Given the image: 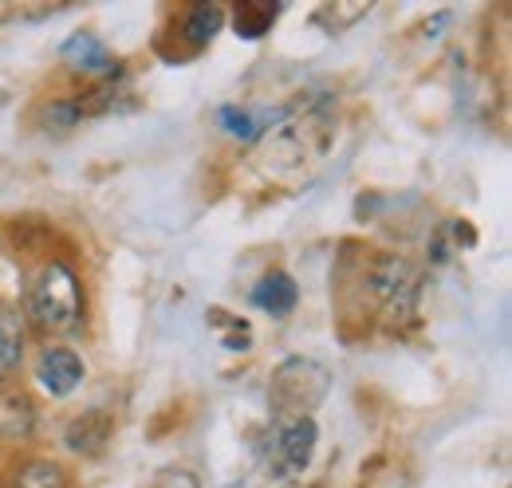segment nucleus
Here are the masks:
<instances>
[{
  "label": "nucleus",
  "mask_w": 512,
  "mask_h": 488,
  "mask_svg": "<svg viewBox=\"0 0 512 488\" xmlns=\"http://www.w3.org/2000/svg\"><path fill=\"white\" fill-rule=\"evenodd\" d=\"M32 402L24 398V394H8L4 402H0V429L8 433V437H28L32 433Z\"/></svg>",
  "instance_id": "9b49d317"
},
{
  "label": "nucleus",
  "mask_w": 512,
  "mask_h": 488,
  "mask_svg": "<svg viewBox=\"0 0 512 488\" xmlns=\"http://www.w3.org/2000/svg\"><path fill=\"white\" fill-rule=\"evenodd\" d=\"M36 378L52 398H67L83 382V359L75 351H67V347H48L36 359Z\"/></svg>",
  "instance_id": "39448f33"
},
{
  "label": "nucleus",
  "mask_w": 512,
  "mask_h": 488,
  "mask_svg": "<svg viewBox=\"0 0 512 488\" xmlns=\"http://www.w3.org/2000/svg\"><path fill=\"white\" fill-rule=\"evenodd\" d=\"M367 292L386 311V319H410L418 304V272L410 268V260L383 252L367 268Z\"/></svg>",
  "instance_id": "7ed1b4c3"
},
{
  "label": "nucleus",
  "mask_w": 512,
  "mask_h": 488,
  "mask_svg": "<svg viewBox=\"0 0 512 488\" xmlns=\"http://www.w3.org/2000/svg\"><path fill=\"white\" fill-rule=\"evenodd\" d=\"M24 363V323L16 311H0V382Z\"/></svg>",
  "instance_id": "1a4fd4ad"
},
{
  "label": "nucleus",
  "mask_w": 512,
  "mask_h": 488,
  "mask_svg": "<svg viewBox=\"0 0 512 488\" xmlns=\"http://www.w3.org/2000/svg\"><path fill=\"white\" fill-rule=\"evenodd\" d=\"M276 4H241L237 12H233V24H237V36H245V40H256V36H264L268 28H272V20H276Z\"/></svg>",
  "instance_id": "f8f14e48"
},
{
  "label": "nucleus",
  "mask_w": 512,
  "mask_h": 488,
  "mask_svg": "<svg viewBox=\"0 0 512 488\" xmlns=\"http://www.w3.org/2000/svg\"><path fill=\"white\" fill-rule=\"evenodd\" d=\"M111 414L107 410H87L83 418H75L64 433V445L75 457H99L111 441Z\"/></svg>",
  "instance_id": "423d86ee"
},
{
  "label": "nucleus",
  "mask_w": 512,
  "mask_h": 488,
  "mask_svg": "<svg viewBox=\"0 0 512 488\" xmlns=\"http://www.w3.org/2000/svg\"><path fill=\"white\" fill-rule=\"evenodd\" d=\"M280 119V115H256V111H249V107H225L221 111V122H225V130L233 134V138H256V134H264L272 122Z\"/></svg>",
  "instance_id": "9d476101"
},
{
  "label": "nucleus",
  "mask_w": 512,
  "mask_h": 488,
  "mask_svg": "<svg viewBox=\"0 0 512 488\" xmlns=\"http://www.w3.org/2000/svg\"><path fill=\"white\" fill-rule=\"evenodd\" d=\"M316 422L312 418H288L284 426L276 429V441H272V473L276 477H292V473H304L312 465V453H316Z\"/></svg>",
  "instance_id": "20e7f679"
},
{
  "label": "nucleus",
  "mask_w": 512,
  "mask_h": 488,
  "mask_svg": "<svg viewBox=\"0 0 512 488\" xmlns=\"http://www.w3.org/2000/svg\"><path fill=\"white\" fill-rule=\"evenodd\" d=\"M331 390V374L312 359H288V363L276 366L272 374V386H268V398L280 414L288 418H308Z\"/></svg>",
  "instance_id": "f03ea898"
},
{
  "label": "nucleus",
  "mask_w": 512,
  "mask_h": 488,
  "mask_svg": "<svg viewBox=\"0 0 512 488\" xmlns=\"http://www.w3.org/2000/svg\"><path fill=\"white\" fill-rule=\"evenodd\" d=\"M154 488H197V477L186 473V469H166V473L154 481Z\"/></svg>",
  "instance_id": "2eb2a0df"
},
{
  "label": "nucleus",
  "mask_w": 512,
  "mask_h": 488,
  "mask_svg": "<svg viewBox=\"0 0 512 488\" xmlns=\"http://www.w3.org/2000/svg\"><path fill=\"white\" fill-rule=\"evenodd\" d=\"M64 60L71 67H79V71H91V75H115L119 67L111 60V52L95 40V36H87V32H79V36H71L64 44Z\"/></svg>",
  "instance_id": "0eeeda50"
},
{
  "label": "nucleus",
  "mask_w": 512,
  "mask_h": 488,
  "mask_svg": "<svg viewBox=\"0 0 512 488\" xmlns=\"http://www.w3.org/2000/svg\"><path fill=\"white\" fill-rule=\"evenodd\" d=\"M79 315H83L79 280H75V272L67 264L52 260L36 276V284L28 288V319L44 335H64V331H71L79 323Z\"/></svg>",
  "instance_id": "f257e3e1"
},
{
  "label": "nucleus",
  "mask_w": 512,
  "mask_h": 488,
  "mask_svg": "<svg viewBox=\"0 0 512 488\" xmlns=\"http://www.w3.org/2000/svg\"><path fill=\"white\" fill-rule=\"evenodd\" d=\"M221 20H225V12H221V8H213V4H197V8H190V16H186L182 32L190 36V44L201 48V44H209V40L217 36Z\"/></svg>",
  "instance_id": "ddd939ff"
},
{
  "label": "nucleus",
  "mask_w": 512,
  "mask_h": 488,
  "mask_svg": "<svg viewBox=\"0 0 512 488\" xmlns=\"http://www.w3.org/2000/svg\"><path fill=\"white\" fill-rule=\"evenodd\" d=\"M253 304L260 311H272V315H288L296 307V284L288 272H268L253 292Z\"/></svg>",
  "instance_id": "6e6552de"
},
{
  "label": "nucleus",
  "mask_w": 512,
  "mask_h": 488,
  "mask_svg": "<svg viewBox=\"0 0 512 488\" xmlns=\"http://www.w3.org/2000/svg\"><path fill=\"white\" fill-rule=\"evenodd\" d=\"M16 488H67V473L56 461H32L20 469Z\"/></svg>",
  "instance_id": "4468645a"
}]
</instances>
